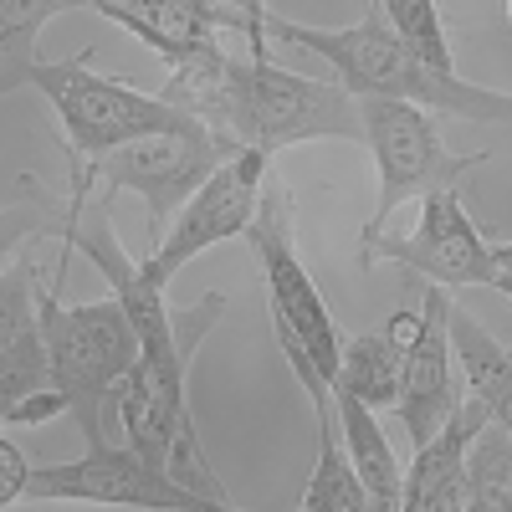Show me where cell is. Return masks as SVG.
Listing matches in <instances>:
<instances>
[{"mask_svg":"<svg viewBox=\"0 0 512 512\" xmlns=\"http://www.w3.org/2000/svg\"><path fill=\"white\" fill-rule=\"evenodd\" d=\"M31 472L36 466L26 461V451L6 436L0 441V507H16L21 497H26V482H31Z\"/></svg>","mask_w":512,"mask_h":512,"instance_id":"obj_23","label":"cell"},{"mask_svg":"<svg viewBox=\"0 0 512 512\" xmlns=\"http://www.w3.org/2000/svg\"><path fill=\"white\" fill-rule=\"evenodd\" d=\"M272 180V154L267 149H236L216 175H210L175 221H169L164 241H154V251L144 256V272L169 287L180 267H190L195 256H205L210 246H221L231 236H246L256 210H262V190Z\"/></svg>","mask_w":512,"mask_h":512,"instance_id":"obj_10","label":"cell"},{"mask_svg":"<svg viewBox=\"0 0 512 512\" xmlns=\"http://www.w3.org/2000/svg\"><path fill=\"white\" fill-rule=\"evenodd\" d=\"M67 11H93V0H0V88L11 93L16 72L36 57V41L47 31V21Z\"/></svg>","mask_w":512,"mask_h":512,"instance_id":"obj_20","label":"cell"},{"mask_svg":"<svg viewBox=\"0 0 512 512\" xmlns=\"http://www.w3.org/2000/svg\"><path fill=\"white\" fill-rule=\"evenodd\" d=\"M36 308H41V333H47V359H52V384L67 395L72 420L88 446H103V415L118 405L123 379L134 374L144 338L128 318L118 297L98 303H62V272L47 282L36 277Z\"/></svg>","mask_w":512,"mask_h":512,"instance_id":"obj_3","label":"cell"},{"mask_svg":"<svg viewBox=\"0 0 512 512\" xmlns=\"http://www.w3.org/2000/svg\"><path fill=\"white\" fill-rule=\"evenodd\" d=\"M379 11H384V21H390L425 62H436V67L456 72L451 41H446V16H441L436 0H379Z\"/></svg>","mask_w":512,"mask_h":512,"instance_id":"obj_21","label":"cell"},{"mask_svg":"<svg viewBox=\"0 0 512 512\" xmlns=\"http://www.w3.org/2000/svg\"><path fill=\"white\" fill-rule=\"evenodd\" d=\"M93 11L134 31L164 67L221 47V31H241L251 57H267V11H246L231 0H93Z\"/></svg>","mask_w":512,"mask_h":512,"instance_id":"obj_11","label":"cell"},{"mask_svg":"<svg viewBox=\"0 0 512 512\" xmlns=\"http://www.w3.org/2000/svg\"><path fill=\"white\" fill-rule=\"evenodd\" d=\"M251 251L262 262L267 277V303H272V333H277V349L287 359V369L297 374L308 395L328 390L338 364H344V333H338L328 303L318 282L308 277L303 256H297L292 241V195L282 180H267L262 190V210L251 221Z\"/></svg>","mask_w":512,"mask_h":512,"instance_id":"obj_4","label":"cell"},{"mask_svg":"<svg viewBox=\"0 0 512 512\" xmlns=\"http://www.w3.org/2000/svg\"><path fill=\"white\" fill-rule=\"evenodd\" d=\"M492 256H497V272H512V241H492Z\"/></svg>","mask_w":512,"mask_h":512,"instance_id":"obj_24","label":"cell"},{"mask_svg":"<svg viewBox=\"0 0 512 512\" xmlns=\"http://www.w3.org/2000/svg\"><path fill=\"white\" fill-rule=\"evenodd\" d=\"M492 231H482L466 216L461 190H431L420 195V221L410 236H359V267L395 262L436 287H492L497 256H492Z\"/></svg>","mask_w":512,"mask_h":512,"instance_id":"obj_8","label":"cell"},{"mask_svg":"<svg viewBox=\"0 0 512 512\" xmlns=\"http://www.w3.org/2000/svg\"><path fill=\"white\" fill-rule=\"evenodd\" d=\"M308 400L318 410V466H313L308 492H303V512H369L374 497H369L359 466L349 456L344 425H338V405H333V384L308 395Z\"/></svg>","mask_w":512,"mask_h":512,"instance_id":"obj_15","label":"cell"},{"mask_svg":"<svg viewBox=\"0 0 512 512\" xmlns=\"http://www.w3.org/2000/svg\"><path fill=\"white\" fill-rule=\"evenodd\" d=\"M364 113V144L379 169V200L374 216L364 221L359 236H379L395 221V210L431 195V190H456L472 169H482L492 154H456L441 139V123L431 108L405 103V98H359Z\"/></svg>","mask_w":512,"mask_h":512,"instance_id":"obj_7","label":"cell"},{"mask_svg":"<svg viewBox=\"0 0 512 512\" xmlns=\"http://www.w3.org/2000/svg\"><path fill=\"white\" fill-rule=\"evenodd\" d=\"M231 6H246V11H262V0H231Z\"/></svg>","mask_w":512,"mask_h":512,"instance_id":"obj_26","label":"cell"},{"mask_svg":"<svg viewBox=\"0 0 512 512\" xmlns=\"http://www.w3.org/2000/svg\"><path fill=\"white\" fill-rule=\"evenodd\" d=\"M164 98L200 118L236 149H292L313 139H364L359 98L338 77H303L272 57L236 62L226 47H205L169 62Z\"/></svg>","mask_w":512,"mask_h":512,"instance_id":"obj_1","label":"cell"},{"mask_svg":"<svg viewBox=\"0 0 512 512\" xmlns=\"http://www.w3.org/2000/svg\"><path fill=\"white\" fill-rule=\"evenodd\" d=\"M236 154V144H226L216 128L190 123V128H169V134H149L134 139L103 159H72V185L93 190L98 200L134 190L144 195V226L149 241H164L169 221L185 210V200L216 175V169Z\"/></svg>","mask_w":512,"mask_h":512,"instance_id":"obj_6","label":"cell"},{"mask_svg":"<svg viewBox=\"0 0 512 512\" xmlns=\"http://www.w3.org/2000/svg\"><path fill=\"white\" fill-rule=\"evenodd\" d=\"M487 420H492L487 405L466 390L441 431L415 446L405 492H400V512H466V451H472V436Z\"/></svg>","mask_w":512,"mask_h":512,"instance_id":"obj_14","label":"cell"},{"mask_svg":"<svg viewBox=\"0 0 512 512\" xmlns=\"http://www.w3.org/2000/svg\"><path fill=\"white\" fill-rule=\"evenodd\" d=\"M451 308H456L451 287L431 282L420 297V328L405 344V384H400L395 415L415 446L431 441L466 395V384L456 379L461 364H456V344H451Z\"/></svg>","mask_w":512,"mask_h":512,"instance_id":"obj_12","label":"cell"},{"mask_svg":"<svg viewBox=\"0 0 512 512\" xmlns=\"http://www.w3.org/2000/svg\"><path fill=\"white\" fill-rule=\"evenodd\" d=\"M267 36L292 41L333 67L354 98H405L441 118H466V123H512V93L466 82L436 62H425L410 41L384 21L379 0H369L354 26H303L267 11Z\"/></svg>","mask_w":512,"mask_h":512,"instance_id":"obj_2","label":"cell"},{"mask_svg":"<svg viewBox=\"0 0 512 512\" xmlns=\"http://www.w3.org/2000/svg\"><path fill=\"white\" fill-rule=\"evenodd\" d=\"M57 415H72V405H67V395L57 390V384L0 405V425H6V431H16V425H47V420H57Z\"/></svg>","mask_w":512,"mask_h":512,"instance_id":"obj_22","label":"cell"},{"mask_svg":"<svg viewBox=\"0 0 512 512\" xmlns=\"http://www.w3.org/2000/svg\"><path fill=\"white\" fill-rule=\"evenodd\" d=\"M21 502H98V507H154V512H200L216 507L185 487L175 472L154 466L134 446H88L77 461L36 466Z\"/></svg>","mask_w":512,"mask_h":512,"instance_id":"obj_9","label":"cell"},{"mask_svg":"<svg viewBox=\"0 0 512 512\" xmlns=\"http://www.w3.org/2000/svg\"><path fill=\"white\" fill-rule=\"evenodd\" d=\"M492 287H497L502 297H512V272H497V277H492Z\"/></svg>","mask_w":512,"mask_h":512,"instance_id":"obj_25","label":"cell"},{"mask_svg":"<svg viewBox=\"0 0 512 512\" xmlns=\"http://www.w3.org/2000/svg\"><path fill=\"white\" fill-rule=\"evenodd\" d=\"M507 21H512V0H507Z\"/></svg>","mask_w":512,"mask_h":512,"instance_id":"obj_27","label":"cell"},{"mask_svg":"<svg viewBox=\"0 0 512 512\" xmlns=\"http://www.w3.org/2000/svg\"><path fill=\"white\" fill-rule=\"evenodd\" d=\"M333 405H338V425H344L349 456H354L359 477H364V487H369V497H374V512H400L405 477H400L395 446L384 441L379 410H374L369 400H359L354 390H333Z\"/></svg>","mask_w":512,"mask_h":512,"instance_id":"obj_16","label":"cell"},{"mask_svg":"<svg viewBox=\"0 0 512 512\" xmlns=\"http://www.w3.org/2000/svg\"><path fill=\"white\" fill-rule=\"evenodd\" d=\"M52 384L47 333L36 308V267L21 246H6V277H0V405Z\"/></svg>","mask_w":512,"mask_h":512,"instance_id":"obj_13","label":"cell"},{"mask_svg":"<svg viewBox=\"0 0 512 512\" xmlns=\"http://www.w3.org/2000/svg\"><path fill=\"white\" fill-rule=\"evenodd\" d=\"M466 512H512V431L497 420L466 451Z\"/></svg>","mask_w":512,"mask_h":512,"instance_id":"obj_19","label":"cell"},{"mask_svg":"<svg viewBox=\"0 0 512 512\" xmlns=\"http://www.w3.org/2000/svg\"><path fill=\"white\" fill-rule=\"evenodd\" d=\"M405 384V344L390 333H354L344 338V364L333 374V390H354L374 410H395Z\"/></svg>","mask_w":512,"mask_h":512,"instance_id":"obj_18","label":"cell"},{"mask_svg":"<svg viewBox=\"0 0 512 512\" xmlns=\"http://www.w3.org/2000/svg\"><path fill=\"white\" fill-rule=\"evenodd\" d=\"M451 344H456V364H461L466 390L487 405V415L497 425L512 431V349L497 344L466 308H451Z\"/></svg>","mask_w":512,"mask_h":512,"instance_id":"obj_17","label":"cell"},{"mask_svg":"<svg viewBox=\"0 0 512 512\" xmlns=\"http://www.w3.org/2000/svg\"><path fill=\"white\" fill-rule=\"evenodd\" d=\"M16 88H36L52 103L72 159H103V154L134 144V139L200 123L185 108L169 103L164 93H139L118 77L93 72V52H77V57H62V62L31 57L11 82V93Z\"/></svg>","mask_w":512,"mask_h":512,"instance_id":"obj_5","label":"cell"}]
</instances>
